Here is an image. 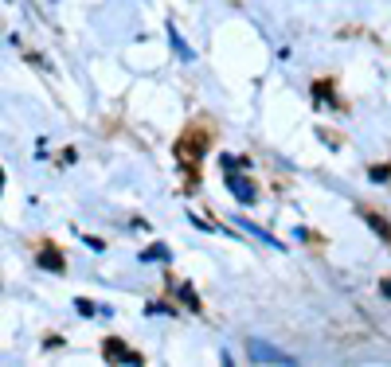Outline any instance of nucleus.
<instances>
[{
  "label": "nucleus",
  "instance_id": "nucleus-1",
  "mask_svg": "<svg viewBox=\"0 0 391 367\" xmlns=\"http://www.w3.org/2000/svg\"><path fill=\"white\" fill-rule=\"evenodd\" d=\"M247 351H251V359H255V363H282V367L294 363V356H289V351L274 348V344H266V340H251Z\"/></svg>",
  "mask_w": 391,
  "mask_h": 367
},
{
  "label": "nucleus",
  "instance_id": "nucleus-2",
  "mask_svg": "<svg viewBox=\"0 0 391 367\" xmlns=\"http://www.w3.org/2000/svg\"><path fill=\"white\" fill-rule=\"evenodd\" d=\"M223 180H227V192L235 195L239 203H255V195H258V188L247 180V176H239V172H223Z\"/></svg>",
  "mask_w": 391,
  "mask_h": 367
},
{
  "label": "nucleus",
  "instance_id": "nucleus-3",
  "mask_svg": "<svg viewBox=\"0 0 391 367\" xmlns=\"http://www.w3.org/2000/svg\"><path fill=\"white\" fill-rule=\"evenodd\" d=\"M106 351H114L110 359H118V363H141V356H133V351H126L118 340H110V344H106Z\"/></svg>",
  "mask_w": 391,
  "mask_h": 367
},
{
  "label": "nucleus",
  "instance_id": "nucleus-4",
  "mask_svg": "<svg viewBox=\"0 0 391 367\" xmlns=\"http://www.w3.org/2000/svg\"><path fill=\"white\" fill-rule=\"evenodd\" d=\"M141 262H169V246H164V242H157V246L141 251Z\"/></svg>",
  "mask_w": 391,
  "mask_h": 367
},
{
  "label": "nucleus",
  "instance_id": "nucleus-5",
  "mask_svg": "<svg viewBox=\"0 0 391 367\" xmlns=\"http://www.w3.org/2000/svg\"><path fill=\"white\" fill-rule=\"evenodd\" d=\"M40 262H43V266H47V270H63V262H59V254H55V251H47Z\"/></svg>",
  "mask_w": 391,
  "mask_h": 367
},
{
  "label": "nucleus",
  "instance_id": "nucleus-6",
  "mask_svg": "<svg viewBox=\"0 0 391 367\" xmlns=\"http://www.w3.org/2000/svg\"><path fill=\"white\" fill-rule=\"evenodd\" d=\"M368 223H372V231H375V234H383V239H387V234H391V231H387V223H383V219L368 215Z\"/></svg>",
  "mask_w": 391,
  "mask_h": 367
},
{
  "label": "nucleus",
  "instance_id": "nucleus-7",
  "mask_svg": "<svg viewBox=\"0 0 391 367\" xmlns=\"http://www.w3.org/2000/svg\"><path fill=\"white\" fill-rule=\"evenodd\" d=\"M180 297H184V301H188V305H200V301H196V293H192V289H188V285H180Z\"/></svg>",
  "mask_w": 391,
  "mask_h": 367
},
{
  "label": "nucleus",
  "instance_id": "nucleus-8",
  "mask_svg": "<svg viewBox=\"0 0 391 367\" xmlns=\"http://www.w3.org/2000/svg\"><path fill=\"white\" fill-rule=\"evenodd\" d=\"M380 293H383V297L391 301V277H387V282H380Z\"/></svg>",
  "mask_w": 391,
  "mask_h": 367
}]
</instances>
